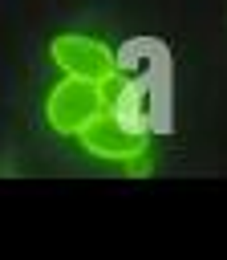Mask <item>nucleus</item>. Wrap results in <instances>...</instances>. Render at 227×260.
Segmentation results:
<instances>
[{
  "mask_svg": "<svg viewBox=\"0 0 227 260\" xmlns=\"http://www.w3.org/2000/svg\"><path fill=\"white\" fill-rule=\"evenodd\" d=\"M97 110H101L97 81H85V77H73V73H65L53 85V93L45 98V118L57 134H77Z\"/></svg>",
  "mask_w": 227,
  "mask_h": 260,
  "instance_id": "1",
  "label": "nucleus"
},
{
  "mask_svg": "<svg viewBox=\"0 0 227 260\" xmlns=\"http://www.w3.org/2000/svg\"><path fill=\"white\" fill-rule=\"evenodd\" d=\"M77 138H81V146H85L93 158H114V162H126L130 154H142V150H146V130L122 122V118L109 114V110H97V114L77 130Z\"/></svg>",
  "mask_w": 227,
  "mask_h": 260,
  "instance_id": "2",
  "label": "nucleus"
},
{
  "mask_svg": "<svg viewBox=\"0 0 227 260\" xmlns=\"http://www.w3.org/2000/svg\"><path fill=\"white\" fill-rule=\"evenodd\" d=\"M49 53H53V61H57L65 73L85 77V81H101L105 73H114V69H118L114 53H109L101 41L81 37V32H61V37L49 45Z\"/></svg>",
  "mask_w": 227,
  "mask_h": 260,
  "instance_id": "3",
  "label": "nucleus"
},
{
  "mask_svg": "<svg viewBox=\"0 0 227 260\" xmlns=\"http://www.w3.org/2000/svg\"><path fill=\"white\" fill-rule=\"evenodd\" d=\"M126 171H130V175H150V158H146V150H142V154H130V158H126Z\"/></svg>",
  "mask_w": 227,
  "mask_h": 260,
  "instance_id": "4",
  "label": "nucleus"
}]
</instances>
